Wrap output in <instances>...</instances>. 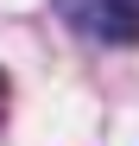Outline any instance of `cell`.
I'll return each instance as SVG.
<instances>
[{"mask_svg":"<svg viewBox=\"0 0 139 146\" xmlns=\"http://www.w3.org/2000/svg\"><path fill=\"white\" fill-rule=\"evenodd\" d=\"M57 19L89 44H139V0H57Z\"/></svg>","mask_w":139,"mask_h":146,"instance_id":"1","label":"cell"},{"mask_svg":"<svg viewBox=\"0 0 139 146\" xmlns=\"http://www.w3.org/2000/svg\"><path fill=\"white\" fill-rule=\"evenodd\" d=\"M0 102H7V76H0Z\"/></svg>","mask_w":139,"mask_h":146,"instance_id":"2","label":"cell"}]
</instances>
